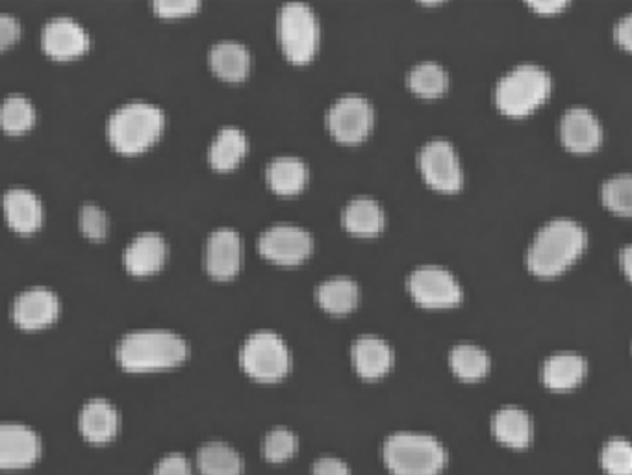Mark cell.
I'll list each match as a JSON object with an SVG mask.
<instances>
[{"label":"cell","mask_w":632,"mask_h":475,"mask_svg":"<svg viewBox=\"0 0 632 475\" xmlns=\"http://www.w3.org/2000/svg\"><path fill=\"white\" fill-rule=\"evenodd\" d=\"M584 247L587 232L577 221L566 218L552 220L541 226L533 240L527 253V266L536 277H558L579 261Z\"/></svg>","instance_id":"1"},{"label":"cell","mask_w":632,"mask_h":475,"mask_svg":"<svg viewBox=\"0 0 632 475\" xmlns=\"http://www.w3.org/2000/svg\"><path fill=\"white\" fill-rule=\"evenodd\" d=\"M188 344L169 330H138L117 346V362L134 373L167 370L188 359Z\"/></svg>","instance_id":"2"},{"label":"cell","mask_w":632,"mask_h":475,"mask_svg":"<svg viewBox=\"0 0 632 475\" xmlns=\"http://www.w3.org/2000/svg\"><path fill=\"white\" fill-rule=\"evenodd\" d=\"M382 458L393 475H438L447 463V452L436 436L399 431L386 439Z\"/></svg>","instance_id":"3"},{"label":"cell","mask_w":632,"mask_h":475,"mask_svg":"<svg viewBox=\"0 0 632 475\" xmlns=\"http://www.w3.org/2000/svg\"><path fill=\"white\" fill-rule=\"evenodd\" d=\"M166 127V117L158 106L130 103L114 112L108 122V139L115 151L134 157L155 146Z\"/></svg>","instance_id":"4"},{"label":"cell","mask_w":632,"mask_h":475,"mask_svg":"<svg viewBox=\"0 0 632 475\" xmlns=\"http://www.w3.org/2000/svg\"><path fill=\"white\" fill-rule=\"evenodd\" d=\"M551 87V76L540 65H517L497 84L495 105L508 117L529 116L549 99Z\"/></svg>","instance_id":"5"},{"label":"cell","mask_w":632,"mask_h":475,"mask_svg":"<svg viewBox=\"0 0 632 475\" xmlns=\"http://www.w3.org/2000/svg\"><path fill=\"white\" fill-rule=\"evenodd\" d=\"M240 362L243 371L260 383H276L284 379L292 368V355L278 335L260 330L243 344Z\"/></svg>","instance_id":"6"},{"label":"cell","mask_w":632,"mask_h":475,"mask_svg":"<svg viewBox=\"0 0 632 475\" xmlns=\"http://www.w3.org/2000/svg\"><path fill=\"white\" fill-rule=\"evenodd\" d=\"M278 40L286 59L295 65H305L314 59L319 45V24L310 7L289 2L281 10Z\"/></svg>","instance_id":"7"},{"label":"cell","mask_w":632,"mask_h":475,"mask_svg":"<svg viewBox=\"0 0 632 475\" xmlns=\"http://www.w3.org/2000/svg\"><path fill=\"white\" fill-rule=\"evenodd\" d=\"M325 122L336 141L345 146H357L368 138L373 128V106L360 95H344L328 108Z\"/></svg>","instance_id":"8"},{"label":"cell","mask_w":632,"mask_h":475,"mask_svg":"<svg viewBox=\"0 0 632 475\" xmlns=\"http://www.w3.org/2000/svg\"><path fill=\"white\" fill-rule=\"evenodd\" d=\"M312 247L310 234L289 223L270 226L259 240L260 255L278 266H299L310 256Z\"/></svg>","instance_id":"9"},{"label":"cell","mask_w":632,"mask_h":475,"mask_svg":"<svg viewBox=\"0 0 632 475\" xmlns=\"http://www.w3.org/2000/svg\"><path fill=\"white\" fill-rule=\"evenodd\" d=\"M409 292L420 307L453 308L462 302L459 281L440 266H421L409 277Z\"/></svg>","instance_id":"10"},{"label":"cell","mask_w":632,"mask_h":475,"mask_svg":"<svg viewBox=\"0 0 632 475\" xmlns=\"http://www.w3.org/2000/svg\"><path fill=\"white\" fill-rule=\"evenodd\" d=\"M421 175L426 184L438 190V192H459L464 182L462 168H460L459 157L454 152L453 146L445 139H432L420 151Z\"/></svg>","instance_id":"11"},{"label":"cell","mask_w":632,"mask_h":475,"mask_svg":"<svg viewBox=\"0 0 632 475\" xmlns=\"http://www.w3.org/2000/svg\"><path fill=\"white\" fill-rule=\"evenodd\" d=\"M41 439L23 423H0V469L29 468L40 458Z\"/></svg>","instance_id":"12"},{"label":"cell","mask_w":632,"mask_h":475,"mask_svg":"<svg viewBox=\"0 0 632 475\" xmlns=\"http://www.w3.org/2000/svg\"><path fill=\"white\" fill-rule=\"evenodd\" d=\"M92 40L81 24L70 18H56L45 24L41 32V46L54 60L78 59L87 53Z\"/></svg>","instance_id":"13"},{"label":"cell","mask_w":632,"mask_h":475,"mask_svg":"<svg viewBox=\"0 0 632 475\" xmlns=\"http://www.w3.org/2000/svg\"><path fill=\"white\" fill-rule=\"evenodd\" d=\"M243 264L242 238L232 229H218L208 238L207 272L215 281L236 277Z\"/></svg>","instance_id":"14"},{"label":"cell","mask_w":632,"mask_h":475,"mask_svg":"<svg viewBox=\"0 0 632 475\" xmlns=\"http://www.w3.org/2000/svg\"><path fill=\"white\" fill-rule=\"evenodd\" d=\"M13 321L23 330L45 329L60 316V299L46 288H30L13 303Z\"/></svg>","instance_id":"15"},{"label":"cell","mask_w":632,"mask_h":475,"mask_svg":"<svg viewBox=\"0 0 632 475\" xmlns=\"http://www.w3.org/2000/svg\"><path fill=\"white\" fill-rule=\"evenodd\" d=\"M560 139L571 152H593L603 141V130L598 117L582 106L569 108L560 122Z\"/></svg>","instance_id":"16"},{"label":"cell","mask_w":632,"mask_h":475,"mask_svg":"<svg viewBox=\"0 0 632 475\" xmlns=\"http://www.w3.org/2000/svg\"><path fill=\"white\" fill-rule=\"evenodd\" d=\"M166 240L156 232H144L134 238L125 251V267L134 277H150L167 262Z\"/></svg>","instance_id":"17"},{"label":"cell","mask_w":632,"mask_h":475,"mask_svg":"<svg viewBox=\"0 0 632 475\" xmlns=\"http://www.w3.org/2000/svg\"><path fill=\"white\" fill-rule=\"evenodd\" d=\"M2 212L12 231L23 236L40 231L43 223V207L35 193L24 188H12L2 198Z\"/></svg>","instance_id":"18"},{"label":"cell","mask_w":632,"mask_h":475,"mask_svg":"<svg viewBox=\"0 0 632 475\" xmlns=\"http://www.w3.org/2000/svg\"><path fill=\"white\" fill-rule=\"evenodd\" d=\"M78 430L92 444H106L119 431V412L108 400L93 398L82 407L78 414Z\"/></svg>","instance_id":"19"},{"label":"cell","mask_w":632,"mask_h":475,"mask_svg":"<svg viewBox=\"0 0 632 475\" xmlns=\"http://www.w3.org/2000/svg\"><path fill=\"white\" fill-rule=\"evenodd\" d=\"M351 357L355 370L366 381H377L385 377L393 365L390 346L373 335L357 338L352 344Z\"/></svg>","instance_id":"20"},{"label":"cell","mask_w":632,"mask_h":475,"mask_svg":"<svg viewBox=\"0 0 632 475\" xmlns=\"http://www.w3.org/2000/svg\"><path fill=\"white\" fill-rule=\"evenodd\" d=\"M492 431L503 446L514 447V450L530 446L533 436H535V425H533L529 412L514 405L503 407L495 412L492 418Z\"/></svg>","instance_id":"21"},{"label":"cell","mask_w":632,"mask_h":475,"mask_svg":"<svg viewBox=\"0 0 632 475\" xmlns=\"http://www.w3.org/2000/svg\"><path fill=\"white\" fill-rule=\"evenodd\" d=\"M587 376V360L581 355L555 353L541 366V381L552 392H568L581 384Z\"/></svg>","instance_id":"22"},{"label":"cell","mask_w":632,"mask_h":475,"mask_svg":"<svg viewBox=\"0 0 632 475\" xmlns=\"http://www.w3.org/2000/svg\"><path fill=\"white\" fill-rule=\"evenodd\" d=\"M210 67L224 82H242L251 71L247 46L236 41H221L210 51Z\"/></svg>","instance_id":"23"},{"label":"cell","mask_w":632,"mask_h":475,"mask_svg":"<svg viewBox=\"0 0 632 475\" xmlns=\"http://www.w3.org/2000/svg\"><path fill=\"white\" fill-rule=\"evenodd\" d=\"M265 180L273 192L289 198L305 190L306 182H308V168L301 158L278 157L267 163Z\"/></svg>","instance_id":"24"},{"label":"cell","mask_w":632,"mask_h":475,"mask_svg":"<svg viewBox=\"0 0 632 475\" xmlns=\"http://www.w3.org/2000/svg\"><path fill=\"white\" fill-rule=\"evenodd\" d=\"M345 231L352 236L373 238L385 229V212L373 199H352L341 214Z\"/></svg>","instance_id":"25"},{"label":"cell","mask_w":632,"mask_h":475,"mask_svg":"<svg viewBox=\"0 0 632 475\" xmlns=\"http://www.w3.org/2000/svg\"><path fill=\"white\" fill-rule=\"evenodd\" d=\"M316 302L325 313L345 316L357 308L360 302V288L352 278H328L317 286Z\"/></svg>","instance_id":"26"},{"label":"cell","mask_w":632,"mask_h":475,"mask_svg":"<svg viewBox=\"0 0 632 475\" xmlns=\"http://www.w3.org/2000/svg\"><path fill=\"white\" fill-rule=\"evenodd\" d=\"M249 144L247 136L236 127H224L219 130L218 136L210 146L208 151V160L215 171H232L242 163L243 158L247 155Z\"/></svg>","instance_id":"27"},{"label":"cell","mask_w":632,"mask_h":475,"mask_svg":"<svg viewBox=\"0 0 632 475\" xmlns=\"http://www.w3.org/2000/svg\"><path fill=\"white\" fill-rule=\"evenodd\" d=\"M197 468L202 475H242L243 458L224 442H207L197 452Z\"/></svg>","instance_id":"28"},{"label":"cell","mask_w":632,"mask_h":475,"mask_svg":"<svg viewBox=\"0 0 632 475\" xmlns=\"http://www.w3.org/2000/svg\"><path fill=\"white\" fill-rule=\"evenodd\" d=\"M449 366L459 379L473 383V381H481L488 373L489 357L475 344H459L449 353Z\"/></svg>","instance_id":"29"},{"label":"cell","mask_w":632,"mask_h":475,"mask_svg":"<svg viewBox=\"0 0 632 475\" xmlns=\"http://www.w3.org/2000/svg\"><path fill=\"white\" fill-rule=\"evenodd\" d=\"M409 87L423 99H438L447 92L449 76L442 65L423 62L409 73Z\"/></svg>","instance_id":"30"},{"label":"cell","mask_w":632,"mask_h":475,"mask_svg":"<svg viewBox=\"0 0 632 475\" xmlns=\"http://www.w3.org/2000/svg\"><path fill=\"white\" fill-rule=\"evenodd\" d=\"M35 110L23 95H10L0 105V128L7 134L19 136L34 127Z\"/></svg>","instance_id":"31"},{"label":"cell","mask_w":632,"mask_h":475,"mask_svg":"<svg viewBox=\"0 0 632 475\" xmlns=\"http://www.w3.org/2000/svg\"><path fill=\"white\" fill-rule=\"evenodd\" d=\"M601 201L610 212H614L621 218H629L632 212L631 175H615L612 179L607 180L601 188Z\"/></svg>","instance_id":"32"},{"label":"cell","mask_w":632,"mask_h":475,"mask_svg":"<svg viewBox=\"0 0 632 475\" xmlns=\"http://www.w3.org/2000/svg\"><path fill=\"white\" fill-rule=\"evenodd\" d=\"M599 463L610 475L632 474V450L626 439L614 436L604 444L599 455Z\"/></svg>","instance_id":"33"},{"label":"cell","mask_w":632,"mask_h":475,"mask_svg":"<svg viewBox=\"0 0 632 475\" xmlns=\"http://www.w3.org/2000/svg\"><path fill=\"white\" fill-rule=\"evenodd\" d=\"M299 447V441L294 431L286 428H275L271 430L264 439V457L270 463H284L289 457H294Z\"/></svg>","instance_id":"34"},{"label":"cell","mask_w":632,"mask_h":475,"mask_svg":"<svg viewBox=\"0 0 632 475\" xmlns=\"http://www.w3.org/2000/svg\"><path fill=\"white\" fill-rule=\"evenodd\" d=\"M78 225L87 240L103 242L109 234V218L97 204H84L78 215Z\"/></svg>","instance_id":"35"},{"label":"cell","mask_w":632,"mask_h":475,"mask_svg":"<svg viewBox=\"0 0 632 475\" xmlns=\"http://www.w3.org/2000/svg\"><path fill=\"white\" fill-rule=\"evenodd\" d=\"M156 15L164 19L188 18L199 10V2L196 0H158L152 4Z\"/></svg>","instance_id":"36"},{"label":"cell","mask_w":632,"mask_h":475,"mask_svg":"<svg viewBox=\"0 0 632 475\" xmlns=\"http://www.w3.org/2000/svg\"><path fill=\"white\" fill-rule=\"evenodd\" d=\"M152 475H193V466L182 453H167L156 463Z\"/></svg>","instance_id":"37"},{"label":"cell","mask_w":632,"mask_h":475,"mask_svg":"<svg viewBox=\"0 0 632 475\" xmlns=\"http://www.w3.org/2000/svg\"><path fill=\"white\" fill-rule=\"evenodd\" d=\"M19 35H21V24L18 19L0 13V53L10 49L19 40Z\"/></svg>","instance_id":"38"},{"label":"cell","mask_w":632,"mask_h":475,"mask_svg":"<svg viewBox=\"0 0 632 475\" xmlns=\"http://www.w3.org/2000/svg\"><path fill=\"white\" fill-rule=\"evenodd\" d=\"M312 474L314 475H351V469L338 457H319L314 466H312Z\"/></svg>","instance_id":"39"},{"label":"cell","mask_w":632,"mask_h":475,"mask_svg":"<svg viewBox=\"0 0 632 475\" xmlns=\"http://www.w3.org/2000/svg\"><path fill=\"white\" fill-rule=\"evenodd\" d=\"M527 7L538 15H555L566 10L568 2L566 0H529Z\"/></svg>","instance_id":"40"},{"label":"cell","mask_w":632,"mask_h":475,"mask_svg":"<svg viewBox=\"0 0 632 475\" xmlns=\"http://www.w3.org/2000/svg\"><path fill=\"white\" fill-rule=\"evenodd\" d=\"M614 40L623 51H631L632 49V18L625 15L621 19L620 23L615 24Z\"/></svg>","instance_id":"41"},{"label":"cell","mask_w":632,"mask_h":475,"mask_svg":"<svg viewBox=\"0 0 632 475\" xmlns=\"http://www.w3.org/2000/svg\"><path fill=\"white\" fill-rule=\"evenodd\" d=\"M620 262L621 272L625 275L626 281H631L632 277V247L631 245H625L623 250L620 251Z\"/></svg>","instance_id":"42"}]
</instances>
